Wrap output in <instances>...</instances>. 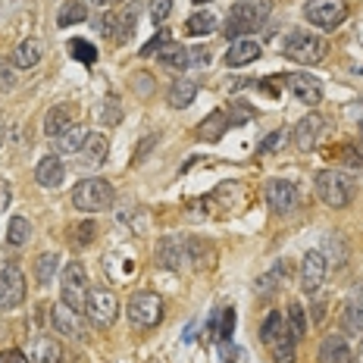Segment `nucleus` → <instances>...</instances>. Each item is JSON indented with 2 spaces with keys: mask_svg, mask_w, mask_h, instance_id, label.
<instances>
[{
  "mask_svg": "<svg viewBox=\"0 0 363 363\" xmlns=\"http://www.w3.org/2000/svg\"><path fill=\"white\" fill-rule=\"evenodd\" d=\"M316 198L332 210L347 207L351 198H354L351 176H345V172H338V169H323L320 176H316Z\"/></svg>",
  "mask_w": 363,
  "mask_h": 363,
  "instance_id": "obj_3",
  "label": "nucleus"
},
{
  "mask_svg": "<svg viewBox=\"0 0 363 363\" xmlns=\"http://www.w3.org/2000/svg\"><path fill=\"white\" fill-rule=\"evenodd\" d=\"M194 4H198V6H201V4H210V0H194Z\"/></svg>",
  "mask_w": 363,
  "mask_h": 363,
  "instance_id": "obj_57",
  "label": "nucleus"
},
{
  "mask_svg": "<svg viewBox=\"0 0 363 363\" xmlns=\"http://www.w3.org/2000/svg\"><path fill=\"white\" fill-rule=\"evenodd\" d=\"M269 13H272V0H238L232 6L229 19H225V38L238 41L241 35L257 32L269 19Z\"/></svg>",
  "mask_w": 363,
  "mask_h": 363,
  "instance_id": "obj_1",
  "label": "nucleus"
},
{
  "mask_svg": "<svg viewBox=\"0 0 363 363\" xmlns=\"http://www.w3.org/2000/svg\"><path fill=\"white\" fill-rule=\"evenodd\" d=\"M219 351H223V360H225V363H232V360H235V347H229V342H223V345H219Z\"/></svg>",
  "mask_w": 363,
  "mask_h": 363,
  "instance_id": "obj_51",
  "label": "nucleus"
},
{
  "mask_svg": "<svg viewBox=\"0 0 363 363\" xmlns=\"http://www.w3.org/2000/svg\"><path fill=\"white\" fill-rule=\"evenodd\" d=\"M85 4H91V6H101V10H110L116 0H85Z\"/></svg>",
  "mask_w": 363,
  "mask_h": 363,
  "instance_id": "obj_52",
  "label": "nucleus"
},
{
  "mask_svg": "<svg viewBox=\"0 0 363 363\" xmlns=\"http://www.w3.org/2000/svg\"><path fill=\"white\" fill-rule=\"evenodd\" d=\"M4 138H6V125H4V119H0V145H4Z\"/></svg>",
  "mask_w": 363,
  "mask_h": 363,
  "instance_id": "obj_54",
  "label": "nucleus"
},
{
  "mask_svg": "<svg viewBox=\"0 0 363 363\" xmlns=\"http://www.w3.org/2000/svg\"><path fill=\"white\" fill-rule=\"evenodd\" d=\"M166 44H172V35L169 32H157L154 38H150V41L145 44V48H141V57H150L157 50V54H160V50L166 48Z\"/></svg>",
  "mask_w": 363,
  "mask_h": 363,
  "instance_id": "obj_40",
  "label": "nucleus"
},
{
  "mask_svg": "<svg viewBox=\"0 0 363 363\" xmlns=\"http://www.w3.org/2000/svg\"><path fill=\"white\" fill-rule=\"evenodd\" d=\"M88 19V6H82V0H66L57 13V26L60 28H69V26H79V22Z\"/></svg>",
  "mask_w": 363,
  "mask_h": 363,
  "instance_id": "obj_28",
  "label": "nucleus"
},
{
  "mask_svg": "<svg viewBox=\"0 0 363 363\" xmlns=\"http://www.w3.org/2000/svg\"><path fill=\"white\" fill-rule=\"evenodd\" d=\"M75 235H72V241L75 245H91V238H94V223H82V225H75Z\"/></svg>",
  "mask_w": 363,
  "mask_h": 363,
  "instance_id": "obj_45",
  "label": "nucleus"
},
{
  "mask_svg": "<svg viewBox=\"0 0 363 363\" xmlns=\"http://www.w3.org/2000/svg\"><path fill=\"white\" fill-rule=\"evenodd\" d=\"M44 57V44L38 41V38H28V41H22L16 50H13V60L10 63L16 66V69H32V66L41 63Z\"/></svg>",
  "mask_w": 363,
  "mask_h": 363,
  "instance_id": "obj_21",
  "label": "nucleus"
},
{
  "mask_svg": "<svg viewBox=\"0 0 363 363\" xmlns=\"http://www.w3.org/2000/svg\"><path fill=\"white\" fill-rule=\"evenodd\" d=\"M326 257H323V251H307L304 260H301V289H304L307 294L320 291L323 279H326Z\"/></svg>",
  "mask_w": 363,
  "mask_h": 363,
  "instance_id": "obj_13",
  "label": "nucleus"
},
{
  "mask_svg": "<svg viewBox=\"0 0 363 363\" xmlns=\"http://www.w3.org/2000/svg\"><path fill=\"white\" fill-rule=\"evenodd\" d=\"M157 263L166 269H182L188 263V238L182 235H166L157 245Z\"/></svg>",
  "mask_w": 363,
  "mask_h": 363,
  "instance_id": "obj_14",
  "label": "nucleus"
},
{
  "mask_svg": "<svg viewBox=\"0 0 363 363\" xmlns=\"http://www.w3.org/2000/svg\"><path fill=\"white\" fill-rule=\"evenodd\" d=\"M13 88H16V66L0 60V94H6Z\"/></svg>",
  "mask_w": 363,
  "mask_h": 363,
  "instance_id": "obj_38",
  "label": "nucleus"
},
{
  "mask_svg": "<svg viewBox=\"0 0 363 363\" xmlns=\"http://www.w3.org/2000/svg\"><path fill=\"white\" fill-rule=\"evenodd\" d=\"M282 267H276V269H272V272H267V276H263V279H257V285H254V289H257V294H269L272 289H276V279L279 276H282Z\"/></svg>",
  "mask_w": 363,
  "mask_h": 363,
  "instance_id": "obj_43",
  "label": "nucleus"
},
{
  "mask_svg": "<svg viewBox=\"0 0 363 363\" xmlns=\"http://www.w3.org/2000/svg\"><path fill=\"white\" fill-rule=\"evenodd\" d=\"M194 97H198V85H194V82H188V79H179V82H172L166 101H169V107L182 110V107H191Z\"/></svg>",
  "mask_w": 363,
  "mask_h": 363,
  "instance_id": "obj_24",
  "label": "nucleus"
},
{
  "mask_svg": "<svg viewBox=\"0 0 363 363\" xmlns=\"http://www.w3.org/2000/svg\"><path fill=\"white\" fill-rule=\"evenodd\" d=\"M69 54L79 60V63H85V66H94V60H97L94 44L82 41V38H72V41H69Z\"/></svg>",
  "mask_w": 363,
  "mask_h": 363,
  "instance_id": "obj_37",
  "label": "nucleus"
},
{
  "mask_svg": "<svg viewBox=\"0 0 363 363\" xmlns=\"http://www.w3.org/2000/svg\"><path fill=\"white\" fill-rule=\"evenodd\" d=\"M357 132H360V145H363V123H360V128H357Z\"/></svg>",
  "mask_w": 363,
  "mask_h": 363,
  "instance_id": "obj_56",
  "label": "nucleus"
},
{
  "mask_svg": "<svg viewBox=\"0 0 363 363\" xmlns=\"http://www.w3.org/2000/svg\"><path fill=\"white\" fill-rule=\"evenodd\" d=\"M50 323H54V329L60 332V335L75 338V342H85V323H82V313L72 310L69 304H63V301L50 307Z\"/></svg>",
  "mask_w": 363,
  "mask_h": 363,
  "instance_id": "obj_12",
  "label": "nucleus"
},
{
  "mask_svg": "<svg viewBox=\"0 0 363 363\" xmlns=\"http://www.w3.org/2000/svg\"><path fill=\"white\" fill-rule=\"evenodd\" d=\"M304 16L316 28H338L347 19V4L345 0H307Z\"/></svg>",
  "mask_w": 363,
  "mask_h": 363,
  "instance_id": "obj_9",
  "label": "nucleus"
},
{
  "mask_svg": "<svg viewBox=\"0 0 363 363\" xmlns=\"http://www.w3.org/2000/svg\"><path fill=\"white\" fill-rule=\"evenodd\" d=\"M85 313H88V320L94 323L97 329L113 326V323H116V316H119V301H116V294H113L107 285H94V289H88Z\"/></svg>",
  "mask_w": 363,
  "mask_h": 363,
  "instance_id": "obj_6",
  "label": "nucleus"
},
{
  "mask_svg": "<svg viewBox=\"0 0 363 363\" xmlns=\"http://www.w3.org/2000/svg\"><path fill=\"white\" fill-rule=\"evenodd\" d=\"M125 316L135 329H154L163 320V301L154 291H138L128 298L125 304Z\"/></svg>",
  "mask_w": 363,
  "mask_h": 363,
  "instance_id": "obj_5",
  "label": "nucleus"
},
{
  "mask_svg": "<svg viewBox=\"0 0 363 363\" xmlns=\"http://www.w3.org/2000/svg\"><path fill=\"white\" fill-rule=\"evenodd\" d=\"M188 263L194 269H207L213 263V245L203 238H188Z\"/></svg>",
  "mask_w": 363,
  "mask_h": 363,
  "instance_id": "obj_27",
  "label": "nucleus"
},
{
  "mask_svg": "<svg viewBox=\"0 0 363 363\" xmlns=\"http://www.w3.org/2000/svg\"><path fill=\"white\" fill-rule=\"evenodd\" d=\"M60 294H63V304H69L72 310H85L88 301V272L82 263H69L63 269V279H60Z\"/></svg>",
  "mask_w": 363,
  "mask_h": 363,
  "instance_id": "obj_7",
  "label": "nucleus"
},
{
  "mask_svg": "<svg viewBox=\"0 0 363 363\" xmlns=\"http://www.w3.org/2000/svg\"><path fill=\"white\" fill-rule=\"evenodd\" d=\"M251 116H254V107H251V104H232L229 125H245Z\"/></svg>",
  "mask_w": 363,
  "mask_h": 363,
  "instance_id": "obj_41",
  "label": "nucleus"
},
{
  "mask_svg": "<svg viewBox=\"0 0 363 363\" xmlns=\"http://www.w3.org/2000/svg\"><path fill=\"white\" fill-rule=\"evenodd\" d=\"M113 198H116V191L107 179H82L72 188V203L82 213H101V210L113 207Z\"/></svg>",
  "mask_w": 363,
  "mask_h": 363,
  "instance_id": "obj_2",
  "label": "nucleus"
},
{
  "mask_svg": "<svg viewBox=\"0 0 363 363\" xmlns=\"http://www.w3.org/2000/svg\"><path fill=\"white\" fill-rule=\"evenodd\" d=\"M172 13V0H150V19L166 22V16Z\"/></svg>",
  "mask_w": 363,
  "mask_h": 363,
  "instance_id": "obj_44",
  "label": "nucleus"
},
{
  "mask_svg": "<svg viewBox=\"0 0 363 363\" xmlns=\"http://www.w3.org/2000/svg\"><path fill=\"white\" fill-rule=\"evenodd\" d=\"M223 132H229V116L225 113H210L207 119L198 125V138L201 141H219L223 138Z\"/></svg>",
  "mask_w": 363,
  "mask_h": 363,
  "instance_id": "obj_25",
  "label": "nucleus"
},
{
  "mask_svg": "<svg viewBox=\"0 0 363 363\" xmlns=\"http://www.w3.org/2000/svg\"><path fill=\"white\" fill-rule=\"evenodd\" d=\"M157 60H160L166 69H188L191 66V50L182 48V44H166L160 54H157Z\"/></svg>",
  "mask_w": 363,
  "mask_h": 363,
  "instance_id": "obj_26",
  "label": "nucleus"
},
{
  "mask_svg": "<svg viewBox=\"0 0 363 363\" xmlns=\"http://www.w3.org/2000/svg\"><path fill=\"white\" fill-rule=\"evenodd\" d=\"M316 363H354V354L347 347L345 335H326L316 351Z\"/></svg>",
  "mask_w": 363,
  "mask_h": 363,
  "instance_id": "obj_16",
  "label": "nucleus"
},
{
  "mask_svg": "<svg viewBox=\"0 0 363 363\" xmlns=\"http://www.w3.org/2000/svg\"><path fill=\"white\" fill-rule=\"evenodd\" d=\"M154 145H157V135H150L147 141H141V147H138V154H135V160H145V157H147V150L154 147Z\"/></svg>",
  "mask_w": 363,
  "mask_h": 363,
  "instance_id": "obj_50",
  "label": "nucleus"
},
{
  "mask_svg": "<svg viewBox=\"0 0 363 363\" xmlns=\"http://www.w3.org/2000/svg\"><path fill=\"white\" fill-rule=\"evenodd\" d=\"M104 160H107V138L91 132L85 147L79 150V169H101Z\"/></svg>",
  "mask_w": 363,
  "mask_h": 363,
  "instance_id": "obj_17",
  "label": "nucleus"
},
{
  "mask_svg": "<svg viewBox=\"0 0 363 363\" xmlns=\"http://www.w3.org/2000/svg\"><path fill=\"white\" fill-rule=\"evenodd\" d=\"M326 128H329V123L320 116V113H307V116L301 119V123L294 125V132H291L294 147H298L301 154L316 150V147H320V141H323V135H326Z\"/></svg>",
  "mask_w": 363,
  "mask_h": 363,
  "instance_id": "obj_10",
  "label": "nucleus"
},
{
  "mask_svg": "<svg viewBox=\"0 0 363 363\" xmlns=\"http://www.w3.org/2000/svg\"><path fill=\"white\" fill-rule=\"evenodd\" d=\"M185 32L194 35V38H203V35L216 32V16H213V13H207V10L194 13V16L185 22Z\"/></svg>",
  "mask_w": 363,
  "mask_h": 363,
  "instance_id": "obj_31",
  "label": "nucleus"
},
{
  "mask_svg": "<svg viewBox=\"0 0 363 363\" xmlns=\"http://www.w3.org/2000/svg\"><path fill=\"white\" fill-rule=\"evenodd\" d=\"M285 85H289L291 94L298 97L301 104H307V107H316V104L323 101V85H320V79H313V75H307V72H291V75H285Z\"/></svg>",
  "mask_w": 363,
  "mask_h": 363,
  "instance_id": "obj_15",
  "label": "nucleus"
},
{
  "mask_svg": "<svg viewBox=\"0 0 363 363\" xmlns=\"http://www.w3.org/2000/svg\"><path fill=\"white\" fill-rule=\"evenodd\" d=\"M88 135H91V132H88L85 125H75V123H72V125L57 138V150H60V154H79V150L85 147Z\"/></svg>",
  "mask_w": 363,
  "mask_h": 363,
  "instance_id": "obj_22",
  "label": "nucleus"
},
{
  "mask_svg": "<svg viewBox=\"0 0 363 363\" xmlns=\"http://www.w3.org/2000/svg\"><path fill=\"white\" fill-rule=\"evenodd\" d=\"M232 329H235V310L225 307V310H223V326L216 329L219 342H229V338H232Z\"/></svg>",
  "mask_w": 363,
  "mask_h": 363,
  "instance_id": "obj_42",
  "label": "nucleus"
},
{
  "mask_svg": "<svg viewBox=\"0 0 363 363\" xmlns=\"http://www.w3.org/2000/svg\"><path fill=\"white\" fill-rule=\"evenodd\" d=\"M0 363H28V357L16 347H6V351H0Z\"/></svg>",
  "mask_w": 363,
  "mask_h": 363,
  "instance_id": "obj_46",
  "label": "nucleus"
},
{
  "mask_svg": "<svg viewBox=\"0 0 363 363\" xmlns=\"http://www.w3.org/2000/svg\"><path fill=\"white\" fill-rule=\"evenodd\" d=\"M285 320H289V326H291V335L301 342V338L307 335V313H304V307H301L298 301L289 304V316H285Z\"/></svg>",
  "mask_w": 363,
  "mask_h": 363,
  "instance_id": "obj_35",
  "label": "nucleus"
},
{
  "mask_svg": "<svg viewBox=\"0 0 363 363\" xmlns=\"http://www.w3.org/2000/svg\"><path fill=\"white\" fill-rule=\"evenodd\" d=\"M10 201H13V191H10V185H6V182H0V213H4V210L10 207Z\"/></svg>",
  "mask_w": 363,
  "mask_h": 363,
  "instance_id": "obj_49",
  "label": "nucleus"
},
{
  "mask_svg": "<svg viewBox=\"0 0 363 363\" xmlns=\"http://www.w3.org/2000/svg\"><path fill=\"white\" fill-rule=\"evenodd\" d=\"M191 66H210V50L207 48H194L191 50Z\"/></svg>",
  "mask_w": 363,
  "mask_h": 363,
  "instance_id": "obj_48",
  "label": "nucleus"
},
{
  "mask_svg": "<svg viewBox=\"0 0 363 363\" xmlns=\"http://www.w3.org/2000/svg\"><path fill=\"white\" fill-rule=\"evenodd\" d=\"M257 57H260V44L251 41V38H238V41H232V48L225 50V66L238 69V66L254 63Z\"/></svg>",
  "mask_w": 363,
  "mask_h": 363,
  "instance_id": "obj_20",
  "label": "nucleus"
},
{
  "mask_svg": "<svg viewBox=\"0 0 363 363\" xmlns=\"http://www.w3.org/2000/svg\"><path fill=\"white\" fill-rule=\"evenodd\" d=\"M60 357H63V351L54 338H38L32 345V360L28 363H60Z\"/></svg>",
  "mask_w": 363,
  "mask_h": 363,
  "instance_id": "obj_29",
  "label": "nucleus"
},
{
  "mask_svg": "<svg viewBox=\"0 0 363 363\" xmlns=\"http://www.w3.org/2000/svg\"><path fill=\"white\" fill-rule=\"evenodd\" d=\"M323 247H326V263H332V267H342L345 263V257H347V247H345V241L338 232H332V235H326V241H323Z\"/></svg>",
  "mask_w": 363,
  "mask_h": 363,
  "instance_id": "obj_34",
  "label": "nucleus"
},
{
  "mask_svg": "<svg viewBox=\"0 0 363 363\" xmlns=\"http://www.w3.org/2000/svg\"><path fill=\"white\" fill-rule=\"evenodd\" d=\"M28 238H32V223H28L26 216H13L10 225H6V245H10V247H22Z\"/></svg>",
  "mask_w": 363,
  "mask_h": 363,
  "instance_id": "obj_30",
  "label": "nucleus"
},
{
  "mask_svg": "<svg viewBox=\"0 0 363 363\" xmlns=\"http://www.w3.org/2000/svg\"><path fill=\"white\" fill-rule=\"evenodd\" d=\"M116 26H119V22L113 19L110 13H107L104 19H97V32H101V35H113V32H116Z\"/></svg>",
  "mask_w": 363,
  "mask_h": 363,
  "instance_id": "obj_47",
  "label": "nucleus"
},
{
  "mask_svg": "<svg viewBox=\"0 0 363 363\" xmlns=\"http://www.w3.org/2000/svg\"><path fill=\"white\" fill-rule=\"evenodd\" d=\"M26 301V276L16 263H0V310H16Z\"/></svg>",
  "mask_w": 363,
  "mask_h": 363,
  "instance_id": "obj_8",
  "label": "nucleus"
},
{
  "mask_svg": "<svg viewBox=\"0 0 363 363\" xmlns=\"http://www.w3.org/2000/svg\"><path fill=\"white\" fill-rule=\"evenodd\" d=\"M119 119H123V110H119V101H116V97H110V101H104V110H101V123H107V125H116Z\"/></svg>",
  "mask_w": 363,
  "mask_h": 363,
  "instance_id": "obj_39",
  "label": "nucleus"
},
{
  "mask_svg": "<svg viewBox=\"0 0 363 363\" xmlns=\"http://www.w3.org/2000/svg\"><path fill=\"white\" fill-rule=\"evenodd\" d=\"M138 0H132V4L125 6V13H123V19H119V26H116V41L119 44H125L128 38L135 35V22H138Z\"/></svg>",
  "mask_w": 363,
  "mask_h": 363,
  "instance_id": "obj_32",
  "label": "nucleus"
},
{
  "mask_svg": "<svg viewBox=\"0 0 363 363\" xmlns=\"http://www.w3.org/2000/svg\"><path fill=\"white\" fill-rule=\"evenodd\" d=\"M57 267H60V257H57V254H41V257H38V263H35V279H38V285H50V282H54Z\"/></svg>",
  "mask_w": 363,
  "mask_h": 363,
  "instance_id": "obj_33",
  "label": "nucleus"
},
{
  "mask_svg": "<svg viewBox=\"0 0 363 363\" xmlns=\"http://www.w3.org/2000/svg\"><path fill=\"white\" fill-rule=\"evenodd\" d=\"M282 54L289 60H294V63L316 66V63H323V57H326V41L310 35V32H291L282 41Z\"/></svg>",
  "mask_w": 363,
  "mask_h": 363,
  "instance_id": "obj_4",
  "label": "nucleus"
},
{
  "mask_svg": "<svg viewBox=\"0 0 363 363\" xmlns=\"http://www.w3.org/2000/svg\"><path fill=\"white\" fill-rule=\"evenodd\" d=\"M354 363H363V342H360V347H357V360Z\"/></svg>",
  "mask_w": 363,
  "mask_h": 363,
  "instance_id": "obj_55",
  "label": "nucleus"
},
{
  "mask_svg": "<svg viewBox=\"0 0 363 363\" xmlns=\"http://www.w3.org/2000/svg\"><path fill=\"white\" fill-rule=\"evenodd\" d=\"M267 203L272 207V213H279V216H289V213H294V210L301 207L298 188H294L291 182H285V179L269 182V185H267Z\"/></svg>",
  "mask_w": 363,
  "mask_h": 363,
  "instance_id": "obj_11",
  "label": "nucleus"
},
{
  "mask_svg": "<svg viewBox=\"0 0 363 363\" xmlns=\"http://www.w3.org/2000/svg\"><path fill=\"white\" fill-rule=\"evenodd\" d=\"M342 329L357 335L363 332V285H357L345 301V310H342Z\"/></svg>",
  "mask_w": 363,
  "mask_h": 363,
  "instance_id": "obj_18",
  "label": "nucleus"
},
{
  "mask_svg": "<svg viewBox=\"0 0 363 363\" xmlns=\"http://www.w3.org/2000/svg\"><path fill=\"white\" fill-rule=\"evenodd\" d=\"M69 125H72V113H69L66 104H60V107H50L48 116H44V132H48L50 138H60V135H63Z\"/></svg>",
  "mask_w": 363,
  "mask_h": 363,
  "instance_id": "obj_23",
  "label": "nucleus"
},
{
  "mask_svg": "<svg viewBox=\"0 0 363 363\" xmlns=\"http://www.w3.org/2000/svg\"><path fill=\"white\" fill-rule=\"evenodd\" d=\"M63 179H66V166L60 157H44V160L35 166V182L41 188H60Z\"/></svg>",
  "mask_w": 363,
  "mask_h": 363,
  "instance_id": "obj_19",
  "label": "nucleus"
},
{
  "mask_svg": "<svg viewBox=\"0 0 363 363\" xmlns=\"http://www.w3.org/2000/svg\"><path fill=\"white\" fill-rule=\"evenodd\" d=\"M147 75H138V91H141V94H147V91H150V85H147Z\"/></svg>",
  "mask_w": 363,
  "mask_h": 363,
  "instance_id": "obj_53",
  "label": "nucleus"
},
{
  "mask_svg": "<svg viewBox=\"0 0 363 363\" xmlns=\"http://www.w3.org/2000/svg\"><path fill=\"white\" fill-rule=\"evenodd\" d=\"M289 128H276V132H269L267 138L257 145V154H272V150H282L285 145H289Z\"/></svg>",
  "mask_w": 363,
  "mask_h": 363,
  "instance_id": "obj_36",
  "label": "nucleus"
}]
</instances>
